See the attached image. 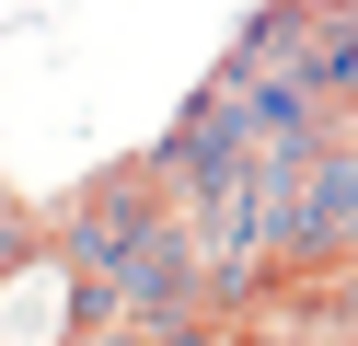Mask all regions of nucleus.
<instances>
[{
    "label": "nucleus",
    "mask_w": 358,
    "mask_h": 346,
    "mask_svg": "<svg viewBox=\"0 0 358 346\" xmlns=\"http://www.w3.org/2000/svg\"><path fill=\"white\" fill-rule=\"evenodd\" d=\"M0 231H12V196H0Z\"/></svg>",
    "instance_id": "7ed1b4c3"
},
{
    "label": "nucleus",
    "mask_w": 358,
    "mask_h": 346,
    "mask_svg": "<svg viewBox=\"0 0 358 346\" xmlns=\"http://www.w3.org/2000/svg\"><path fill=\"white\" fill-rule=\"evenodd\" d=\"M312 92L335 115H358V0H324V35H312Z\"/></svg>",
    "instance_id": "f03ea898"
},
{
    "label": "nucleus",
    "mask_w": 358,
    "mask_h": 346,
    "mask_svg": "<svg viewBox=\"0 0 358 346\" xmlns=\"http://www.w3.org/2000/svg\"><path fill=\"white\" fill-rule=\"evenodd\" d=\"M312 35H324V0H266V12H243L231 69H289V81H312Z\"/></svg>",
    "instance_id": "f257e3e1"
}]
</instances>
